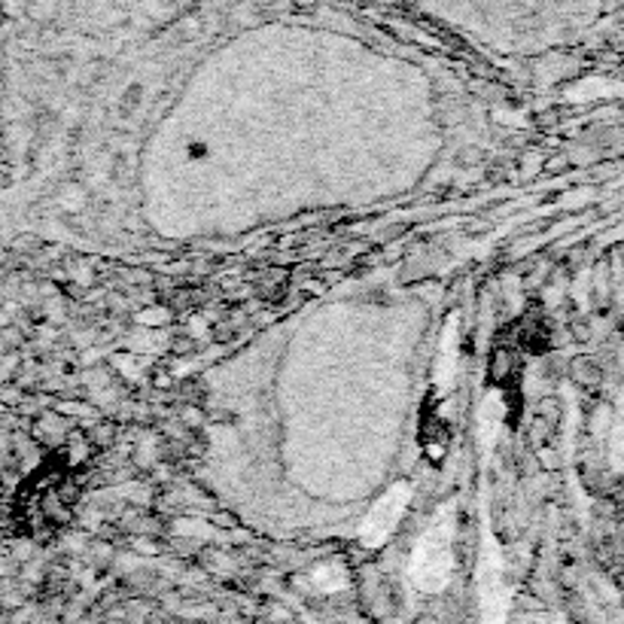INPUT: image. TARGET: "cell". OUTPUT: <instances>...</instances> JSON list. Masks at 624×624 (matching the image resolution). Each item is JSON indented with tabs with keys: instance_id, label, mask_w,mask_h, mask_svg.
<instances>
[{
	"instance_id": "4",
	"label": "cell",
	"mask_w": 624,
	"mask_h": 624,
	"mask_svg": "<svg viewBox=\"0 0 624 624\" xmlns=\"http://www.w3.org/2000/svg\"><path fill=\"white\" fill-rule=\"evenodd\" d=\"M457 318L447 320L445 335H442V344H439V365H436V388L447 390L451 381H454V372H457Z\"/></svg>"
},
{
	"instance_id": "7",
	"label": "cell",
	"mask_w": 624,
	"mask_h": 624,
	"mask_svg": "<svg viewBox=\"0 0 624 624\" xmlns=\"http://www.w3.org/2000/svg\"><path fill=\"white\" fill-rule=\"evenodd\" d=\"M342 582H344L342 570H320V573H318L320 588L335 591V588H342Z\"/></svg>"
},
{
	"instance_id": "1",
	"label": "cell",
	"mask_w": 624,
	"mask_h": 624,
	"mask_svg": "<svg viewBox=\"0 0 624 624\" xmlns=\"http://www.w3.org/2000/svg\"><path fill=\"white\" fill-rule=\"evenodd\" d=\"M454 566V512L447 509L445 515L424 533L417 542L412 557V582L414 588L436 594L447 585Z\"/></svg>"
},
{
	"instance_id": "6",
	"label": "cell",
	"mask_w": 624,
	"mask_h": 624,
	"mask_svg": "<svg viewBox=\"0 0 624 624\" xmlns=\"http://www.w3.org/2000/svg\"><path fill=\"white\" fill-rule=\"evenodd\" d=\"M512 375V351H496L491 360V378L494 381H506Z\"/></svg>"
},
{
	"instance_id": "2",
	"label": "cell",
	"mask_w": 624,
	"mask_h": 624,
	"mask_svg": "<svg viewBox=\"0 0 624 624\" xmlns=\"http://www.w3.org/2000/svg\"><path fill=\"white\" fill-rule=\"evenodd\" d=\"M412 500V487L409 484H393L388 494L378 500L372 512L363 521V542L369 548H378L390 540V533L396 531V524L405 515V506Z\"/></svg>"
},
{
	"instance_id": "3",
	"label": "cell",
	"mask_w": 624,
	"mask_h": 624,
	"mask_svg": "<svg viewBox=\"0 0 624 624\" xmlns=\"http://www.w3.org/2000/svg\"><path fill=\"white\" fill-rule=\"evenodd\" d=\"M509 613V588L503 582V561L494 540H484L482 554V624H503Z\"/></svg>"
},
{
	"instance_id": "5",
	"label": "cell",
	"mask_w": 624,
	"mask_h": 624,
	"mask_svg": "<svg viewBox=\"0 0 624 624\" xmlns=\"http://www.w3.org/2000/svg\"><path fill=\"white\" fill-rule=\"evenodd\" d=\"M570 372H573V378H576V384H588L591 388V384H597V381H601V369L591 363V360H576Z\"/></svg>"
}]
</instances>
